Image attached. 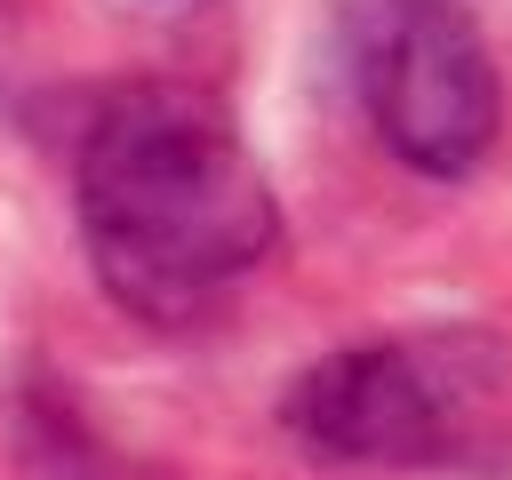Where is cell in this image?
<instances>
[{
    "label": "cell",
    "instance_id": "cell-1",
    "mask_svg": "<svg viewBox=\"0 0 512 480\" xmlns=\"http://www.w3.org/2000/svg\"><path fill=\"white\" fill-rule=\"evenodd\" d=\"M72 200L104 296L152 328L208 320L280 240L248 136L192 80L112 88L80 128Z\"/></svg>",
    "mask_w": 512,
    "mask_h": 480
},
{
    "label": "cell",
    "instance_id": "cell-2",
    "mask_svg": "<svg viewBox=\"0 0 512 480\" xmlns=\"http://www.w3.org/2000/svg\"><path fill=\"white\" fill-rule=\"evenodd\" d=\"M504 392H512V352L496 336L472 328L368 336L312 360L280 392V432L312 464L440 472V464H480Z\"/></svg>",
    "mask_w": 512,
    "mask_h": 480
},
{
    "label": "cell",
    "instance_id": "cell-3",
    "mask_svg": "<svg viewBox=\"0 0 512 480\" xmlns=\"http://www.w3.org/2000/svg\"><path fill=\"white\" fill-rule=\"evenodd\" d=\"M336 64L400 168L472 176L488 160L504 128V80L464 0H344Z\"/></svg>",
    "mask_w": 512,
    "mask_h": 480
}]
</instances>
